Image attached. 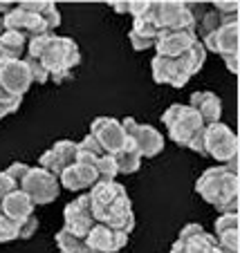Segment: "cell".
<instances>
[{"label": "cell", "instance_id": "obj_7", "mask_svg": "<svg viewBox=\"0 0 240 253\" xmlns=\"http://www.w3.org/2000/svg\"><path fill=\"white\" fill-rule=\"evenodd\" d=\"M18 188L32 200V204H52L56 202L61 186H58V177H54L52 172L43 170L41 166H29L27 175L20 179Z\"/></svg>", "mask_w": 240, "mask_h": 253}, {"label": "cell", "instance_id": "obj_14", "mask_svg": "<svg viewBox=\"0 0 240 253\" xmlns=\"http://www.w3.org/2000/svg\"><path fill=\"white\" fill-rule=\"evenodd\" d=\"M74 159H77V141H70V139H61L56 141L49 150H45L41 155L39 164L43 170L52 172L54 177H58L65 168L74 166Z\"/></svg>", "mask_w": 240, "mask_h": 253}, {"label": "cell", "instance_id": "obj_15", "mask_svg": "<svg viewBox=\"0 0 240 253\" xmlns=\"http://www.w3.org/2000/svg\"><path fill=\"white\" fill-rule=\"evenodd\" d=\"M2 20H5V29L20 34V36H25L27 41L36 39V36H43V34H49L48 27H45V23H43V18L20 9L18 2H16V7L9 11V14L2 16Z\"/></svg>", "mask_w": 240, "mask_h": 253}, {"label": "cell", "instance_id": "obj_32", "mask_svg": "<svg viewBox=\"0 0 240 253\" xmlns=\"http://www.w3.org/2000/svg\"><path fill=\"white\" fill-rule=\"evenodd\" d=\"M36 229H39V220L36 217H27L25 222H20V235H18V240H27V238H32L34 233H36Z\"/></svg>", "mask_w": 240, "mask_h": 253}, {"label": "cell", "instance_id": "obj_16", "mask_svg": "<svg viewBox=\"0 0 240 253\" xmlns=\"http://www.w3.org/2000/svg\"><path fill=\"white\" fill-rule=\"evenodd\" d=\"M86 244L95 253H117L128 244V235L106 224H95L90 233L86 235Z\"/></svg>", "mask_w": 240, "mask_h": 253}, {"label": "cell", "instance_id": "obj_22", "mask_svg": "<svg viewBox=\"0 0 240 253\" xmlns=\"http://www.w3.org/2000/svg\"><path fill=\"white\" fill-rule=\"evenodd\" d=\"M238 20V16H222V14H218V11H207V14L202 16L200 20H197V32H200V36L204 39V36H209V34H213V32H218L220 27H225V25H229V23H236Z\"/></svg>", "mask_w": 240, "mask_h": 253}, {"label": "cell", "instance_id": "obj_27", "mask_svg": "<svg viewBox=\"0 0 240 253\" xmlns=\"http://www.w3.org/2000/svg\"><path fill=\"white\" fill-rule=\"evenodd\" d=\"M20 235V222H14L5 215H0V242H11Z\"/></svg>", "mask_w": 240, "mask_h": 253}, {"label": "cell", "instance_id": "obj_38", "mask_svg": "<svg viewBox=\"0 0 240 253\" xmlns=\"http://www.w3.org/2000/svg\"><path fill=\"white\" fill-rule=\"evenodd\" d=\"M5 34V20H2V16H0V36Z\"/></svg>", "mask_w": 240, "mask_h": 253}, {"label": "cell", "instance_id": "obj_8", "mask_svg": "<svg viewBox=\"0 0 240 253\" xmlns=\"http://www.w3.org/2000/svg\"><path fill=\"white\" fill-rule=\"evenodd\" d=\"M204 153L211 155L216 162L229 164L238 159V137L222 121L204 128Z\"/></svg>", "mask_w": 240, "mask_h": 253}, {"label": "cell", "instance_id": "obj_36", "mask_svg": "<svg viewBox=\"0 0 240 253\" xmlns=\"http://www.w3.org/2000/svg\"><path fill=\"white\" fill-rule=\"evenodd\" d=\"M110 7L117 11V14H128L130 2H110Z\"/></svg>", "mask_w": 240, "mask_h": 253}, {"label": "cell", "instance_id": "obj_4", "mask_svg": "<svg viewBox=\"0 0 240 253\" xmlns=\"http://www.w3.org/2000/svg\"><path fill=\"white\" fill-rule=\"evenodd\" d=\"M204 61H207V49H204V45L200 41H195L180 56L168 58V56H157L155 54L153 63H150V70H153L155 83H166L171 87H184L189 83V79L200 72Z\"/></svg>", "mask_w": 240, "mask_h": 253}, {"label": "cell", "instance_id": "obj_31", "mask_svg": "<svg viewBox=\"0 0 240 253\" xmlns=\"http://www.w3.org/2000/svg\"><path fill=\"white\" fill-rule=\"evenodd\" d=\"M14 191H18V184H16L5 170H2L0 172V202L5 200L9 193H14Z\"/></svg>", "mask_w": 240, "mask_h": 253}, {"label": "cell", "instance_id": "obj_34", "mask_svg": "<svg viewBox=\"0 0 240 253\" xmlns=\"http://www.w3.org/2000/svg\"><path fill=\"white\" fill-rule=\"evenodd\" d=\"M146 9H148V0H137V2H130L128 14L133 16V18H137V16H142Z\"/></svg>", "mask_w": 240, "mask_h": 253}, {"label": "cell", "instance_id": "obj_18", "mask_svg": "<svg viewBox=\"0 0 240 253\" xmlns=\"http://www.w3.org/2000/svg\"><path fill=\"white\" fill-rule=\"evenodd\" d=\"M238 20L220 27L218 32L209 34L200 41L207 52L220 54V56H229V54H238Z\"/></svg>", "mask_w": 240, "mask_h": 253}, {"label": "cell", "instance_id": "obj_13", "mask_svg": "<svg viewBox=\"0 0 240 253\" xmlns=\"http://www.w3.org/2000/svg\"><path fill=\"white\" fill-rule=\"evenodd\" d=\"M216 249V238L209 235L202 224H187L180 231L171 253H211Z\"/></svg>", "mask_w": 240, "mask_h": 253}, {"label": "cell", "instance_id": "obj_5", "mask_svg": "<svg viewBox=\"0 0 240 253\" xmlns=\"http://www.w3.org/2000/svg\"><path fill=\"white\" fill-rule=\"evenodd\" d=\"M162 124L166 126L168 134H171V141L182 146V148H189L193 139L207 128L204 121L200 119V115L193 110L191 105H184V103L171 105L162 115Z\"/></svg>", "mask_w": 240, "mask_h": 253}, {"label": "cell", "instance_id": "obj_9", "mask_svg": "<svg viewBox=\"0 0 240 253\" xmlns=\"http://www.w3.org/2000/svg\"><path fill=\"white\" fill-rule=\"evenodd\" d=\"M121 128H124L126 137H128V146L135 148L137 153L144 157H157L164 150V137L148 124H137L133 117H126L121 121Z\"/></svg>", "mask_w": 240, "mask_h": 253}, {"label": "cell", "instance_id": "obj_23", "mask_svg": "<svg viewBox=\"0 0 240 253\" xmlns=\"http://www.w3.org/2000/svg\"><path fill=\"white\" fill-rule=\"evenodd\" d=\"M56 247L61 253H95L90 247L86 244V238L72 235L70 231L61 229L56 233Z\"/></svg>", "mask_w": 240, "mask_h": 253}, {"label": "cell", "instance_id": "obj_11", "mask_svg": "<svg viewBox=\"0 0 240 253\" xmlns=\"http://www.w3.org/2000/svg\"><path fill=\"white\" fill-rule=\"evenodd\" d=\"M96 224L95 215H92V206H90V197L81 195L77 200H72L63 211V229L70 231L72 235L86 238L92 231V226Z\"/></svg>", "mask_w": 240, "mask_h": 253}, {"label": "cell", "instance_id": "obj_21", "mask_svg": "<svg viewBox=\"0 0 240 253\" xmlns=\"http://www.w3.org/2000/svg\"><path fill=\"white\" fill-rule=\"evenodd\" d=\"M25 54H27V39L5 29V34L0 36V63L20 61V58H25Z\"/></svg>", "mask_w": 240, "mask_h": 253}, {"label": "cell", "instance_id": "obj_37", "mask_svg": "<svg viewBox=\"0 0 240 253\" xmlns=\"http://www.w3.org/2000/svg\"><path fill=\"white\" fill-rule=\"evenodd\" d=\"M14 7H16V2H2V0H0V14H2V16L9 14Z\"/></svg>", "mask_w": 240, "mask_h": 253}, {"label": "cell", "instance_id": "obj_33", "mask_svg": "<svg viewBox=\"0 0 240 253\" xmlns=\"http://www.w3.org/2000/svg\"><path fill=\"white\" fill-rule=\"evenodd\" d=\"M27 170H29V166L27 164H20V162H16V164H11L9 168H7V175L11 177V179H14L16 184H20V179H23L25 175H27Z\"/></svg>", "mask_w": 240, "mask_h": 253}, {"label": "cell", "instance_id": "obj_6", "mask_svg": "<svg viewBox=\"0 0 240 253\" xmlns=\"http://www.w3.org/2000/svg\"><path fill=\"white\" fill-rule=\"evenodd\" d=\"M150 16L159 32H195L197 23L191 16L187 2L180 0H166V2H150Z\"/></svg>", "mask_w": 240, "mask_h": 253}, {"label": "cell", "instance_id": "obj_24", "mask_svg": "<svg viewBox=\"0 0 240 253\" xmlns=\"http://www.w3.org/2000/svg\"><path fill=\"white\" fill-rule=\"evenodd\" d=\"M115 162H117L119 175H133V172H137L142 166V155L135 148H126V150H121L119 155H115Z\"/></svg>", "mask_w": 240, "mask_h": 253}, {"label": "cell", "instance_id": "obj_10", "mask_svg": "<svg viewBox=\"0 0 240 253\" xmlns=\"http://www.w3.org/2000/svg\"><path fill=\"white\" fill-rule=\"evenodd\" d=\"M90 134L99 141V146L103 148L106 155H119L121 150L130 148L128 146V137H126L121 121L112 119V117H96L90 126Z\"/></svg>", "mask_w": 240, "mask_h": 253}, {"label": "cell", "instance_id": "obj_30", "mask_svg": "<svg viewBox=\"0 0 240 253\" xmlns=\"http://www.w3.org/2000/svg\"><path fill=\"white\" fill-rule=\"evenodd\" d=\"M213 5V11H218V14L222 16H238V2L236 0H227V2H222V0H218V2H211Z\"/></svg>", "mask_w": 240, "mask_h": 253}, {"label": "cell", "instance_id": "obj_2", "mask_svg": "<svg viewBox=\"0 0 240 253\" xmlns=\"http://www.w3.org/2000/svg\"><path fill=\"white\" fill-rule=\"evenodd\" d=\"M96 224H106L130 235L135 231V213L126 188L117 182H96L88 193Z\"/></svg>", "mask_w": 240, "mask_h": 253}, {"label": "cell", "instance_id": "obj_1", "mask_svg": "<svg viewBox=\"0 0 240 253\" xmlns=\"http://www.w3.org/2000/svg\"><path fill=\"white\" fill-rule=\"evenodd\" d=\"M27 56L39 61L48 72L49 81L54 83H63L74 67L81 65V49L77 41L67 36H56V34H43V36L29 39Z\"/></svg>", "mask_w": 240, "mask_h": 253}, {"label": "cell", "instance_id": "obj_25", "mask_svg": "<svg viewBox=\"0 0 240 253\" xmlns=\"http://www.w3.org/2000/svg\"><path fill=\"white\" fill-rule=\"evenodd\" d=\"M96 172H99V182H117L119 170H117L115 157H112V155L99 157V162H96Z\"/></svg>", "mask_w": 240, "mask_h": 253}, {"label": "cell", "instance_id": "obj_39", "mask_svg": "<svg viewBox=\"0 0 240 253\" xmlns=\"http://www.w3.org/2000/svg\"><path fill=\"white\" fill-rule=\"evenodd\" d=\"M2 117H7V112L2 110V108H0V119H2Z\"/></svg>", "mask_w": 240, "mask_h": 253}, {"label": "cell", "instance_id": "obj_35", "mask_svg": "<svg viewBox=\"0 0 240 253\" xmlns=\"http://www.w3.org/2000/svg\"><path fill=\"white\" fill-rule=\"evenodd\" d=\"M222 58H225L227 70H229L231 74H236V72H238V54H229V56H222Z\"/></svg>", "mask_w": 240, "mask_h": 253}, {"label": "cell", "instance_id": "obj_17", "mask_svg": "<svg viewBox=\"0 0 240 253\" xmlns=\"http://www.w3.org/2000/svg\"><path fill=\"white\" fill-rule=\"evenodd\" d=\"M197 39V34L193 29H187V32H159L157 39H155V54L157 56H180L184 54L189 47H191Z\"/></svg>", "mask_w": 240, "mask_h": 253}, {"label": "cell", "instance_id": "obj_3", "mask_svg": "<svg viewBox=\"0 0 240 253\" xmlns=\"http://www.w3.org/2000/svg\"><path fill=\"white\" fill-rule=\"evenodd\" d=\"M197 195L222 213H238V159L207 168L195 182Z\"/></svg>", "mask_w": 240, "mask_h": 253}, {"label": "cell", "instance_id": "obj_29", "mask_svg": "<svg viewBox=\"0 0 240 253\" xmlns=\"http://www.w3.org/2000/svg\"><path fill=\"white\" fill-rule=\"evenodd\" d=\"M41 18H43V23H45V27H48L49 34H54V29L61 25V14H58V9H56V5H54V2H49L48 9L43 11V16H41Z\"/></svg>", "mask_w": 240, "mask_h": 253}, {"label": "cell", "instance_id": "obj_28", "mask_svg": "<svg viewBox=\"0 0 240 253\" xmlns=\"http://www.w3.org/2000/svg\"><path fill=\"white\" fill-rule=\"evenodd\" d=\"M77 148L81 150V153H88V155H95V157H103V148H101L99 146V141H96L95 137H92L90 132L86 134V137H83V141H79L77 143Z\"/></svg>", "mask_w": 240, "mask_h": 253}, {"label": "cell", "instance_id": "obj_19", "mask_svg": "<svg viewBox=\"0 0 240 253\" xmlns=\"http://www.w3.org/2000/svg\"><path fill=\"white\" fill-rule=\"evenodd\" d=\"M189 105L200 115L204 126H211V124L220 121L222 103H220V99H218V94H213V92H193Z\"/></svg>", "mask_w": 240, "mask_h": 253}, {"label": "cell", "instance_id": "obj_26", "mask_svg": "<svg viewBox=\"0 0 240 253\" xmlns=\"http://www.w3.org/2000/svg\"><path fill=\"white\" fill-rule=\"evenodd\" d=\"M240 231V217L238 213H222L216 220V238L225 233H236Z\"/></svg>", "mask_w": 240, "mask_h": 253}, {"label": "cell", "instance_id": "obj_12", "mask_svg": "<svg viewBox=\"0 0 240 253\" xmlns=\"http://www.w3.org/2000/svg\"><path fill=\"white\" fill-rule=\"evenodd\" d=\"M32 83H34V79H32V72H29V65L25 63V58L0 63V85L5 87L9 94L23 99V94H27Z\"/></svg>", "mask_w": 240, "mask_h": 253}, {"label": "cell", "instance_id": "obj_20", "mask_svg": "<svg viewBox=\"0 0 240 253\" xmlns=\"http://www.w3.org/2000/svg\"><path fill=\"white\" fill-rule=\"evenodd\" d=\"M0 215H5L14 222H25L27 217L34 215V204L23 191H14L0 202Z\"/></svg>", "mask_w": 240, "mask_h": 253}]
</instances>
